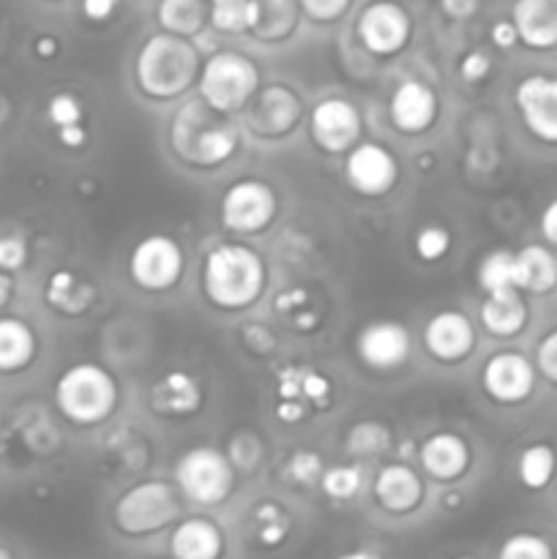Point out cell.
<instances>
[{
	"instance_id": "6da1fadb",
	"label": "cell",
	"mask_w": 557,
	"mask_h": 559,
	"mask_svg": "<svg viewBox=\"0 0 557 559\" xmlns=\"http://www.w3.org/2000/svg\"><path fill=\"white\" fill-rule=\"evenodd\" d=\"M169 145L191 167H218L235 156L240 131L227 112H218L202 98H194L175 112Z\"/></svg>"
},
{
	"instance_id": "7a4b0ae2",
	"label": "cell",
	"mask_w": 557,
	"mask_h": 559,
	"mask_svg": "<svg viewBox=\"0 0 557 559\" xmlns=\"http://www.w3.org/2000/svg\"><path fill=\"white\" fill-rule=\"evenodd\" d=\"M200 52L178 33H158L140 47L134 74L137 85L151 98H175L200 76Z\"/></svg>"
},
{
	"instance_id": "3957f363",
	"label": "cell",
	"mask_w": 557,
	"mask_h": 559,
	"mask_svg": "<svg viewBox=\"0 0 557 559\" xmlns=\"http://www.w3.org/2000/svg\"><path fill=\"white\" fill-rule=\"evenodd\" d=\"M202 287L208 300L224 311L249 309L265 287V265L260 254L240 243H222L208 251L202 267Z\"/></svg>"
},
{
	"instance_id": "277c9868",
	"label": "cell",
	"mask_w": 557,
	"mask_h": 559,
	"mask_svg": "<svg viewBox=\"0 0 557 559\" xmlns=\"http://www.w3.org/2000/svg\"><path fill=\"white\" fill-rule=\"evenodd\" d=\"M55 404L71 424H102L118 404V385L102 366L76 364L55 382Z\"/></svg>"
},
{
	"instance_id": "5b68a950",
	"label": "cell",
	"mask_w": 557,
	"mask_h": 559,
	"mask_svg": "<svg viewBox=\"0 0 557 559\" xmlns=\"http://www.w3.org/2000/svg\"><path fill=\"white\" fill-rule=\"evenodd\" d=\"M260 69L240 52H216L202 63L197 91L218 112H235L254 98Z\"/></svg>"
},
{
	"instance_id": "8992f818",
	"label": "cell",
	"mask_w": 557,
	"mask_h": 559,
	"mask_svg": "<svg viewBox=\"0 0 557 559\" xmlns=\"http://www.w3.org/2000/svg\"><path fill=\"white\" fill-rule=\"evenodd\" d=\"M175 484L197 506H222L235 486V467L216 448H191L175 464Z\"/></svg>"
},
{
	"instance_id": "52a82bcc",
	"label": "cell",
	"mask_w": 557,
	"mask_h": 559,
	"mask_svg": "<svg viewBox=\"0 0 557 559\" xmlns=\"http://www.w3.org/2000/svg\"><path fill=\"white\" fill-rule=\"evenodd\" d=\"M178 495L164 480H145L126 491L115 506V524L126 535H147L178 519Z\"/></svg>"
},
{
	"instance_id": "ba28073f",
	"label": "cell",
	"mask_w": 557,
	"mask_h": 559,
	"mask_svg": "<svg viewBox=\"0 0 557 559\" xmlns=\"http://www.w3.org/2000/svg\"><path fill=\"white\" fill-rule=\"evenodd\" d=\"M131 282L147 293H164L175 287L183 273V251L169 235H147L129 257Z\"/></svg>"
},
{
	"instance_id": "9c48e42d",
	"label": "cell",
	"mask_w": 557,
	"mask_h": 559,
	"mask_svg": "<svg viewBox=\"0 0 557 559\" xmlns=\"http://www.w3.org/2000/svg\"><path fill=\"white\" fill-rule=\"evenodd\" d=\"M218 213L229 233H262L276 216V194L262 180H238L224 191Z\"/></svg>"
},
{
	"instance_id": "30bf717a",
	"label": "cell",
	"mask_w": 557,
	"mask_h": 559,
	"mask_svg": "<svg viewBox=\"0 0 557 559\" xmlns=\"http://www.w3.org/2000/svg\"><path fill=\"white\" fill-rule=\"evenodd\" d=\"M410 31L413 25H410L407 11L391 0H377V3L366 5L358 16L360 44L380 58L402 52L410 41Z\"/></svg>"
},
{
	"instance_id": "8fae6325",
	"label": "cell",
	"mask_w": 557,
	"mask_h": 559,
	"mask_svg": "<svg viewBox=\"0 0 557 559\" xmlns=\"http://www.w3.org/2000/svg\"><path fill=\"white\" fill-rule=\"evenodd\" d=\"M517 109L535 140L557 145V76L530 74L517 85Z\"/></svg>"
},
{
	"instance_id": "7c38bea8",
	"label": "cell",
	"mask_w": 557,
	"mask_h": 559,
	"mask_svg": "<svg viewBox=\"0 0 557 559\" xmlns=\"http://www.w3.org/2000/svg\"><path fill=\"white\" fill-rule=\"evenodd\" d=\"M481 385L495 402L519 404L533 393L535 369L524 355L497 353L486 360L484 371H481Z\"/></svg>"
},
{
	"instance_id": "4fadbf2b",
	"label": "cell",
	"mask_w": 557,
	"mask_h": 559,
	"mask_svg": "<svg viewBox=\"0 0 557 559\" xmlns=\"http://www.w3.org/2000/svg\"><path fill=\"white\" fill-rule=\"evenodd\" d=\"M311 140L325 153H344L358 142L360 115L344 98H325L311 109Z\"/></svg>"
},
{
	"instance_id": "5bb4252c",
	"label": "cell",
	"mask_w": 557,
	"mask_h": 559,
	"mask_svg": "<svg viewBox=\"0 0 557 559\" xmlns=\"http://www.w3.org/2000/svg\"><path fill=\"white\" fill-rule=\"evenodd\" d=\"M349 186L358 194L382 197L396 183V158L377 142H364V145L349 147L347 164H344Z\"/></svg>"
},
{
	"instance_id": "9a60e30c",
	"label": "cell",
	"mask_w": 557,
	"mask_h": 559,
	"mask_svg": "<svg viewBox=\"0 0 557 559\" xmlns=\"http://www.w3.org/2000/svg\"><path fill=\"white\" fill-rule=\"evenodd\" d=\"M355 347H358L360 360H364L369 369H399L410 355V333L404 331V325H399V322L377 320L369 322V325L358 333Z\"/></svg>"
},
{
	"instance_id": "2e32d148",
	"label": "cell",
	"mask_w": 557,
	"mask_h": 559,
	"mask_svg": "<svg viewBox=\"0 0 557 559\" xmlns=\"http://www.w3.org/2000/svg\"><path fill=\"white\" fill-rule=\"evenodd\" d=\"M424 347L431 358L442 364H457L467 358L470 349L475 347L473 322L462 311H440L424 328Z\"/></svg>"
},
{
	"instance_id": "e0dca14e",
	"label": "cell",
	"mask_w": 557,
	"mask_h": 559,
	"mask_svg": "<svg viewBox=\"0 0 557 559\" xmlns=\"http://www.w3.org/2000/svg\"><path fill=\"white\" fill-rule=\"evenodd\" d=\"M300 112H304V107H300V98L295 96V91L284 85H273L254 93L249 123L262 136H284L287 131L295 129Z\"/></svg>"
},
{
	"instance_id": "ac0fdd59",
	"label": "cell",
	"mask_w": 557,
	"mask_h": 559,
	"mask_svg": "<svg viewBox=\"0 0 557 559\" xmlns=\"http://www.w3.org/2000/svg\"><path fill=\"white\" fill-rule=\"evenodd\" d=\"M391 123L396 126L402 134H420L429 129L437 118V96L429 85L418 80H404L402 85L393 91L391 104Z\"/></svg>"
},
{
	"instance_id": "d6986e66",
	"label": "cell",
	"mask_w": 557,
	"mask_h": 559,
	"mask_svg": "<svg viewBox=\"0 0 557 559\" xmlns=\"http://www.w3.org/2000/svg\"><path fill=\"white\" fill-rule=\"evenodd\" d=\"M511 22L524 47H557V0H517L511 9Z\"/></svg>"
},
{
	"instance_id": "ffe728a7",
	"label": "cell",
	"mask_w": 557,
	"mask_h": 559,
	"mask_svg": "<svg viewBox=\"0 0 557 559\" xmlns=\"http://www.w3.org/2000/svg\"><path fill=\"white\" fill-rule=\"evenodd\" d=\"M528 322V304L522 298V289L502 287L495 293H486V300L481 304V325L491 336H517Z\"/></svg>"
},
{
	"instance_id": "44dd1931",
	"label": "cell",
	"mask_w": 557,
	"mask_h": 559,
	"mask_svg": "<svg viewBox=\"0 0 557 559\" xmlns=\"http://www.w3.org/2000/svg\"><path fill=\"white\" fill-rule=\"evenodd\" d=\"M375 497L386 511L407 513L424 497V484L407 464H388L377 473Z\"/></svg>"
},
{
	"instance_id": "7402d4cb",
	"label": "cell",
	"mask_w": 557,
	"mask_h": 559,
	"mask_svg": "<svg viewBox=\"0 0 557 559\" xmlns=\"http://www.w3.org/2000/svg\"><path fill=\"white\" fill-rule=\"evenodd\" d=\"M420 464L431 478L453 480L470 467V448L459 435L440 431L420 445Z\"/></svg>"
},
{
	"instance_id": "603a6c76",
	"label": "cell",
	"mask_w": 557,
	"mask_h": 559,
	"mask_svg": "<svg viewBox=\"0 0 557 559\" xmlns=\"http://www.w3.org/2000/svg\"><path fill=\"white\" fill-rule=\"evenodd\" d=\"M202 404V388L186 371H169L151 388V407L162 415H191Z\"/></svg>"
},
{
	"instance_id": "cb8c5ba5",
	"label": "cell",
	"mask_w": 557,
	"mask_h": 559,
	"mask_svg": "<svg viewBox=\"0 0 557 559\" xmlns=\"http://www.w3.org/2000/svg\"><path fill=\"white\" fill-rule=\"evenodd\" d=\"M169 551L180 559H213L222 555V530L208 519H186L169 538Z\"/></svg>"
},
{
	"instance_id": "d4e9b609",
	"label": "cell",
	"mask_w": 557,
	"mask_h": 559,
	"mask_svg": "<svg viewBox=\"0 0 557 559\" xmlns=\"http://www.w3.org/2000/svg\"><path fill=\"white\" fill-rule=\"evenodd\" d=\"M517 287L522 293L544 295L557 287V257L544 246H524L517 251Z\"/></svg>"
},
{
	"instance_id": "484cf974",
	"label": "cell",
	"mask_w": 557,
	"mask_h": 559,
	"mask_svg": "<svg viewBox=\"0 0 557 559\" xmlns=\"http://www.w3.org/2000/svg\"><path fill=\"white\" fill-rule=\"evenodd\" d=\"M44 295H47V304L52 306V309H58L60 314L74 317L87 311V306L96 298V289H93L85 278L76 276V273L55 271L52 276H49Z\"/></svg>"
},
{
	"instance_id": "4316f807",
	"label": "cell",
	"mask_w": 557,
	"mask_h": 559,
	"mask_svg": "<svg viewBox=\"0 0 557 559\" xmlns=\"http://www.w3.org/2000/svg\"><path fill=\"white\" fill-rule=\"evenodd\" d=\"M36 355V336L16 317L0 320V371H20Z\"/></svg>"
},
{
	"instance_id": "83f0119b",
	"label": "cell",
	"mask_w": 557,
	"mask_h": 559,
	"mask_svg": "<svg viewBox=\"0 0 557 559\" xmlns=\"http://www.w3.org/2000/svg\"><path fill=\"white\" fill-rule=\"evenodd\" d=\"M295 25L293 0H251V25L249 33L257 38H284Z\"/></svg>"
},
{
	"instance_id": "f1b7e54d",
	"label": "cell",
	"mask_w": 557,
	"mask_h": 559,
	"mask_svg": "<svg viewBox=\"0 0 557 559\" xmlns=\"http://www.w3.org/2000/svg\"><path fill=\"white\" fill-rule=\"evenodd\" d=\"M205 3L202 0H162L158 3V25L167 33L194 36L205 25Z\"/></svg>"
},
{
	"instance_id": "f546056e",
	"label": "cell",
	"mask_w": 557,
	"mask_h": 559,
	"mask_svg": "<svg viewBox=\"0 0 557 559\" xmlns=\"http://www.w3.org/2000/svg\"><path fill=\"white\" fill-rule=\"evenodd\" d=\"M557 469V453L549 445H530L528 451L519 456V480L528 489H544Z\"/></svg>"
},
{
	"instance_id": "4dcf8cb0",
	"label": "cell",
	"mask_w": 557,
	"mask_h": 559,
	"mask_svg": "<svg viewBox=\"0 0 557 559\" xmlns=\"http://www.w3.org/2000/svg\"><path fill=\"white\" fill-rule=\"evenodd\" d=\"M478 284L484 293H495V289L502 287H517V254L506 249L486 254L478 265Z\"/></svg>"
},
{
	"instance_id": "1f68e13d",
	"label": "cell",
	"mask_w": 557,
	"mask_h": 559,
	"mask_svg": "<svg viewBox=\"0 0 557 559\" xmlns=\"http://www.w3.org/2000/svg\"><path fill=\"white\" fill-rule=\"evenodd\" d=\"M388 445H391V431L382 424H375V420L355 424L347 435V451L360 459L380 456V453L388 451Z\"/></svg>"
},
{
	"instance_id": "d6a6232c",
	"label": "cell",
	"mask_w": 557,
	"mask_h": 559,
	"mask_svg": "<svg viewBox=\"0 0 557 559\" xmlns=\"http://www.w3.org/2000/svg\"><path fill=\"white\" fill-rule=\"evenodd\" d=\"M211 22L216 31L246 33L251 25V0H213Z\"/></svg>"
},
{
	"instance_id": "836d02e7",
	"label": "cell",
	"mask_w": 557,
	"mask_h": 559,
	"mask_svg": "<svg viewBox=\"0 0 557 559\" xmlns=\"http://www.w3.org/2000/svg\"><path fill=\"white\" fill-rule=\"evenodd\" d=\"M320 480L331 500H349L360 489V469L353 464H339V467L322 469Z\"/></svg>"
},
{
	"instance_id": "e575fe53",
	"label": "cell",
	"mask_w": 557,
	"mask_h": 559,
	"mask_svg": "<svg viewBox=\"0 0 557 559\" xmlns=\"http://www.w3.org/2000/svg\"><path fill=\"white\" fill-rule=\"evenodd\" d=\"M552 555H555L552 546L546 544L541 535H530V533L511 535L500 549L502 559H549Z\"/></svg>"
},
{
	"instance_id": "d590c367",
	"label": "cell",
	"mask_w": 557,
	"mask_h": 559,
	"mask_svg": "<svg viewBox=\"0 0 557 559\" xmlns=\"http://www.w3.org/2000/svg\"><path fill=\"white\" fill-rule=\"evenodd\" d=\"M448 249H451V235H448V229L437 227V224H429V227L418 229V235H415V251L424 262L442 260Z\"/></svg>"
},
{
	"instance_id": "8d00e7d4",
	"label": "cell",
	"mask_w": 557,
	"mask_h": 559,
	"mask_svg": "<svg viewBox=\"0 0 557 559\" xmlns=\"http://www.w3.org/2000/svg\"><path fill=\"white\" fill-rule=\"evenodd\" d=\"M47 118L55 129H63V126L82 123V104L80 98L71 96V93H55L47 104Z\"/></svg>"
},
{
	"instance_id": "74e56055",
	"label": "cell",
	"mask_w": 557,
	"mask_h": 559,
	"mask_svg": "<svg viewBox=\"0 0 557 559\" xmlns=\"http://www.w3.org/2000/svg\"><path fill=\"white\" fill-rule=\"evenodd\" d=\"M229 462L235 469H251L262 462V445L254 435H238L229 442Z\"/></svg>"
},
{
	"instance_id": "f35d334b",
	"label": "cell",
	"mask_w": 557,
	"mask_h": 559,
	"mask_svg": "<svg viewBox=\"0 0 557 559\" xmlns=\"http://www.w3.org/2000/svg\"><path fill=\"white\" fill-rule=\"evenodd\" d=\"M287 469H289V478L298 480V484H311V480H317L322 475V462L317 453L298 451L293 459H289Z\"/></svg>"
},
{
	"instance_id": "ab89813d",
	"label": "cell",
	"mask_w": 557,
	"mask_h": 559,
	"mask_svg": "<svg viewBox=\"0 0 557 559\" xmlns=\"http://www.w3.org/2000/svg\"><path fill=\"white\" fill-rule=\"evenodd\" d=\"M27 260V246L20 235H3L0 238V271H20Z\"/></svg>"
},
{
	"instance_id": "60d3db41",
	"label": "cell",
	"mask_w": 557,
	"mask_h": 559,
	"mask_svg": "<svg viewBox=\"0 0 557 559\" xmlns=\"http://www.w3.org/2000/svg\"><path fill=\"white\" fill-rule=\"evenodd\" d=\"M535 366H538V371L552 385H557V328L541 338L538 353H535Z\"/></svg>"
},
{
	"instance_id": "b9f144b4",
	"label": "cell",
	"mask_w": 557,
	"mask_h": 559,
	"mask_svg": "<svg viewBox=\"0 0 557 559\" xmlns=\"http://www.w3.org/2000/svg\"><path fill=\"white\" fill-rule=\"evenodd\" d=\"M300 9L317 22H331L347 11L349 0H298Z\"/></svg>"
},
{
	"instance_id": "7bdbcfd3",
	"label": "cell",
	"mask_w": 557,
	"mask_h": 559,
	"mask_svg": "<svg viewBox=\"0 0 557 559\" xmlns=\"http://www.w3.org/2000/svg\"><path fill=\"white\" fill-rule=\"evenodd\" d=\"M489 69H491L489 55L481 52V49H475V52H467L462 58L459 74H462V80H467V82H481L486 74H489Z\"/></svg>"
},
{
	"instance_id": "ee69618b",
	"label": "cell",
	"mask_w": 557,
	"mask_h": 559,
	"mask_svg": "<svg viewBox=\"0 0 557 559\" xmlns=\"http://www.w3.org/2000/svg\"><path fill=\"white\" fill-rule=\"evenodd\" d=\"M115 5H118V0H82V11H85L87 20L93 22H104L112 16Z\"/></svg>"
},
{
	"instance_id": "f6af8a7d",
	"label": "cell",
	"mask_w": 557,
	"mask_h": 559,
	"mask_svg": "<svg viewBox=\"0 0 557 559\" xmlns=\"http://www.w3.org/2000/svg\"><path fill=\"white\" fill-rule=\"evenodd\" d=\"M440 5L451 20H467L478 9V0H440Z\"/></svg>"
},
{
	"instance_id": "bcb514c9",
	"label": "cell",
	"mask_w": 557,
	"mask_h": 559,
	"mask_svg": "<svg viewBox=\"0 0 557 559\" xmlns=\"http://www.w3.org/2000/svg\"><path fill=\"white\" fill-rule=\"evenodd\" d=\"M491 41L500 49H511L513 44H519V33L517 27H513V22H497V25L491 27Z\"/></svg>"
},
{
	"instance_id": "7dc6e473",
	"label": "cell",
	"mask_w": 557,
	"mask_h": 559,
	"mask_svg": "<svg viewBox=\"0 0 557 559\" xmlns=\"http://www.w3.org/2000/svg\"><path fill=\"white\" fill-rule=\"evenodd\" d=\"M541 233L552 246H557V200H552L541 213Z\"/></svg>"
},
{
	"instance_id": "c3c4849f",
	"label": "cell",
	"mask_w": 557,
	"mask_h": 559,
	"mask_svg": "<svg viewBox=\"0 0 557 559\" xmlns=\"http://www.w3.org/2000/svg\"><path fill=\"white\" fill-rule=\"evenodd\" d=\"M58 140H60V145H66V147H82L87 140L85 126L82 123L63 126V129H58Z\"/></svg>"
},
{
	"instance_id": "681fc988",
	"label": "cell",
	"mask_w": 557,
	"mask_h": 559,
	"mask_svg": "<svg viewBox=\"0 0 557 559\" xmlns=\"http://www.w3.org/2000/svg\"><path fill=\"white\" fill-rule=\"evenodd\" d=\"M36 55H38V58H44V60L55 58V55H58V41H55L52 36H42L36 41Z\"/></svg>"
},
{
	"instance_id": "f907efd6",
	"label": "cell",
	"mask_w": 557,
	"mask_h": 559,
	"mask_svg": "<svg viewBox=\"0 0 557 559\" xmlns=\"http://www.w3.org/2000/svg\"><path fill=\"white\" fill-rule=\"evenodd\" d=\"M11 289H14V284H11V276L5 271H0V309H3V306L9 304Z\"/></svg>"
},
{
	"instance_id": "816d5d0a",
	"label": "cell",
	"mask_w": 557,
	"mask_h": 559,
	"mask_svg": "<svg viewBox=\"0 0 557 559\" xmlns=\"http://www.w3.org/2000/svg\"><path fill=\"white\" fill-rule=\"evenodd\" d=\"M304 298H306L304 293H287L282 300H276V309H287V306H298V304H304Z\"/></svg>"
},
{
	"instance_id": "f5cc1de1",
	"label": "cell",
	"mask_w": 557,
	"mask_h": 559,
	"mask_svg": "<svg viewBox=\"0 0 557 559\" xmlns=\"http://www.w3.org/2000/svg\"><path fill=\"white\" fill-rule=\"evenodd\" d=\"M5 557H9V551H5V549H0V559H5Z\"/></svg>"
}]
</instances>
